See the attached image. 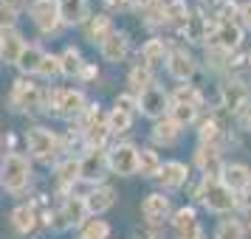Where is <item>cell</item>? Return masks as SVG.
Masks as SVG:
<instances>
[{
    "instance_id": "23",
    "label": "cell",
    "mask_w": 251,
    "mask_h": 239,
    "mask_svg": "<svg viewBox=\"0 0 251 239\" xmlns=\"http://www.w3.org/2000/svg\"><path fill=\"white\" fill-rule=\"evenodd\" d=\"M195 166L203 172V177H220L223 160H220V147L215 144H201L195 149Z\"/></svg>"
},
{
    "instance_id": "20",
    "label": "cell",
    "mask_w": 251,
    "mask_h": 239,
    "mask_svg": "<svg viewBox=\"0 0 251 239\" xmlns=\"http://www.w3.org/2000/svg\"><path fill=\"white\" fill-rule=\"evenodd\" d=\"M155 180H158V186L164 189V194L175 192V189L186 186V180H189V166H186L183 160H164Z\"/></svg>"
},
{
    "instance_id": "45",
    "label": "cell",
    "mask_w": 251,
    "mask_h": 239,
    "mask_svg": "<svg viewBox=\"0 0 251 239\" xmlns=\"http://www.w3.org/2000/svg\"><path fill=\"white\" fill-rule=\"evenodd\" d=\"M96 79H99V65L85 59V65H82V70H79V76H76V82H82V85H91V82H96Z\"/></svg>"
},
{
    "instance_id": "5",
    "label": "cell",
    "mask_w": 251,
    "mask_h": 239,
    "mask_svg": "<svg viewBox=\"0 0 251 239\" xmlns=\"http://www.w3.org/2000/svg\"><path fill=\"white\" fill-rule=\"evenodd\" d=\"M195 197L212 214H228V211H234V194L228 192L217 177H203L201 186H198V192H195Z\"/></svg>"
},
{
    "instance_id": "11",
    "label": "cell",
    "mask_w": 251,
    "mask_h": 239,
    "mask_svg": "<svg viewBox=\"0 0 251 239\" xmlns=\"http://www.w3.org/2000/svg\"><path fill=\"white\" fill-rule=\"evenodd\" d=\"M164 68H167V73H170L175 82H189L195 76V70H198V59H195L186 48L175 45V48H170Z\"/></svg>"
},
{
    "instance_id": "12",
    "label": "cell",
    "mask_w": 251,
    "mask_h": 239,
    "mask_svg": "<svg viewBox=\"0 0 251 239\" xmlns=\"http://www.w3.org/2000/svg\"><path fill=\"white\" fill-rule=\"evenodd\" d=\"M172 237L175 239H203V228L192 205H183L172 211Z\"/></svg>"
},
{
    "instance_id": "36",
    "label": "cell",
    "mask_w": 251,
    "mask_h": 239,
    "mask_svg": "<svg viewBox=\"0 0 251 239\" xmlns=\"http://www.w3.org/2000/svg\"><path fill=\"white\" fill-rule=\"evenodd\" d=\"M220 135H223V127H220V121H217L215 115H209V118H203V121L198 124V138H201V144H215V147H220Z\"/></svg>"
},
{
    "instance_id": "39",
    "label": "cell",
    "mask_w": 251,
    "mask_h": 239,
    "mask_svg": "<svg viewBox=\"0 0 251 239\" xmlns=\"http://www.w3.org/2000/svg\"><path fill=\"white\" fill-rule=\"evenodd\" d=\"M34 79H43V82L59 79V57H57V54H51V51L43 54V62H40V68H37Z\"/></svg>"
},
{
    "instance_id": "14",
    "label": "cell",
    "mask_w": 251,
    "mask_h": 239,
    "mask_svg": "<svg viewBox=\"0 0 251 239\" xmlns=\"http://www.w3.org/2000/svg\"><path fill=\"white\" fill-rule=\"evenodd\" d=\"M240 43H243V28H240L237 23H217L203 45L217 48V51H223V54H231V51L240 48Z\"/></svg>"
},
{
    "instance_id": "47",
    "label": "cell",
    "mask_w": 251,
    "mask_h": 239,
    "mask_svg": "<svg viewBox=\"0 0 251 239\" xmlns=\"http://www.w3.org/2000/svg\"><path fill=\"white\" fill-rule=\"evenodd\" d=\"M234 208H240V211H249V214H251V186H246L243 192L234 194Z\"/></svg>"
},
{
    "instance_id": "4",
    "label": "cell",
    "mask_w": 251,
    "mask_h": 239,
    "mask_svg": "<svg viewBox=\"0 0 251 239\" xmlns=\"http://www.w3.org/2000/svg\"><path fill=\"white\" fill-rule=\"evenodd\" d=\"M43 85H37L34 79H25V76H17L9 87V96H6V104L9 110L17 115H37L43 113Z\"/></svg>"
},
{
    "instance_id": "27",
    "label": "cell",
    "mask_w": 251,
    "mask_h": 239,
    "mask_svg": "<svg viewBox=\"0 0 251 239\" xmlns=\"http://www.w3.org/2000/svg\"><path fill=\"white\" fill-rule=\"evenodd\" d=\"M181 132H183L181 127L164 115V118H158V121L152 124L150 138H152V144H155V147H175V144H178V138H181Z\"/></svg>"
},
{
    "instance_id": "6",
    "label": "cell",
    "mask_w": 251,
    "mask_h": 239,
    "mask_svg": "<svg viewBox=\"0 0 251 239\" xmlns=\"http://www.w3.org/2000/svg\"><path fill=\"white\" fill-rule=\"evenodd\" d=\"M25 12L31 17L34 28L43 37H59L62 34V23L57 14V0H28Z\"/></svg>"
},
{
    "instance_id": "51",
    "label": "cell",
    "mask_w": 251,
    "mask_h": 239,
    "mask_svg": "<svg viewBox=\"0 0 251 239\" xmlns=\"http://www.w3.org/2000/svg\"><path fill=\"white\" fill-rule=\"evenodd\" d=\"M243 124H246V130L251 132V107H249V113L243 115Z\"/></svg>"
},
{
    "instance_id": "28",
    "label": "cell",
    "mask_w": 251,
    "mask_h": 239,
    "mask_svg": "<svg viewBox=\"0 0 251 239\" xmlns=\"http://www.w3.org/2000/svg\"><path fill=\"white\" fill-rule=\"evenodd\" d=\"M43 54H46V48L40 45V43H25L23 54H20L17 65H14V68L20 70V76H25V79H34L37 68H40V62H43Z\"/></svg>"
},
{
    "instance_id": "19",
    "label": "cell",
    "mask_w": 251,
    "mask_h": 239,
    "mask_svg": "<svg viewBox=\"0 0 251 239\" xmlns=\"http://www.w3.org/2000/svg\"><path fill=\"white\" fill-rule=\"evenodd\" d=\"M25 34L20 28H9V31H0V62L6 65V68H14L17 65V59L23 54L25 48Z\"/></svg>"
},
{
    "instance_id": "16",
    "label": "cell",
    "mask_w": 251,
    "mask_h": 239,
    "mask_svg": "<svg viewBox=\"0 0 251 239\" xmlns=\"http://www.w3.org/2000/svg\"><path fill=\"white\" fill-rule=\"evenodd\" d=\"M9 225L17 237H31L37 228H40V214L31 203H17L9 211Z\"/></svg>"
},
{
    "instance_id": "15",
    "label": "cell",
    "mask_w": 251,
    "mask_h": 239,
    "mask_svg": "<svg viewBox=\"0 0 251 239\" xmlns=\"http://www.w3.org/2000/svg\"><path fill=\"white\" fill-rule=\"evenodd\" d=\"M141 217L147 225H164V219L172 217V200L164 192H150L141 200Z\"/></svg>"
},
{
    "instance_id": "29",
    "label": "cell",
    "mask_w": 251,
    "mask_h": 239,
    "mask_svg": "<svg viewBox=\"0 0 251 239\" xmlns=\"http://www.w3.org/2000/svg\"><path fill=\"white\" fill-rule=\"evenodd\" d=\"M57 57H59V76H65V79H76L79 70H82V65H85L82 48L79 45H65Z\"/></svg>"
},
{
    "instance_id": "43",
    "label": "cell",
    "mask_w": 251,
    "mask_h": 239,
    "mask_svg": "<svg viewBox=\"0 0 251 239\" xmlns=\"http://www.w3.org/2000/svg\"><path fill=\"white\" fill-rule=\"evenodd\" d=\"M113 107H116V110H122V113H127V115H136L138 113L136 96H133V93H119V96L113 99Z\"/></svg>"
},
{
    "instance_id": "3",
    "label": "cell",
    "mask_w": 251,
    "mask_h": 239,
    "mask_svg": "<svg viewBox=\"0 0 251 239\" xmlns=\"http://www.w3.org/2000/svg\"><path fill=\"white\" fill-rule=\"evenodd\" d=\"M25 138V158L31 163H46V166H54L59 158H62V149H59V132H54L51 127L34 124L23 132Z\"/></svg>"
},
{
    "instance_id": "7",
    "label": "cell",
    "mask_w": 251,
    "mask_h": 239,
    "mask_svg": "<svg viewBox=\"0 0 251 239\" xmlns=\"http://www.w3.org/2000/svg\"><path fill=\"white\" fill-rule=\"evenodd\" d=\"M107 172L116 177H133L138 172V147L130 141L113 144L107 149Z\"/></svg>"
},
{
    "instance_id": "44",
    "label": "cell",
    "mask_w": 251,
    "mask_h": 239,
    "mask_svg": "<svg viewBox=\"0 0 251 239\" xmlns=\"http://www.w3.org/2000/svg\"><path fill=\"white\" fill-rule=\"evenodd\" d=\"M228 59H231V54H223L217 48H206V65H212L215 70L228 68Z\"/></svg>"
},
{
    "instance_id": "10",
    "label": "cell",
    "mask_w": 251,
    "mask_h": 239,
    "mask_svg": "<svg viewBox=\"0 0 251 239\" xmlns=\"http://www.w3.org/2000/svg\"><path fill=\"white\" fill-rule=\"evenodd\" d=\"M127 54H130V34H127L125 28H113V31L99 43V57H102V62H107V65L125 62Z\"/></svg>"
},
{
    "instance_id": "32",
    "label": "cell",
    "mask_w": 251,
    "mask_h": 239,
    "mask_svg": "<svg viewBox=\"0 0 251 239\" xmlns=\"http://www.w3.org/2000/svg\"><path fill=\"white\" fill-rule=\"evenodd\" d=\"M127 85H130V93H133V96H138L141 90H147L150 85H155V73H152V68H150V65L136 62L133 68L127 70Z\"/></svg>"
},
{
    "instance_id": "42",
    "label": "cell",
    "mask_w": 251,
    "mask_h": 239,
    "mask_svg": "<svg viewBox=\"0 0 251 239\" xmlns=\"http://www.w3.org/2000/svg\"><path fill=\"white\" fill-rule=\"evenodd\" d=\"M20 23V12L9 9L6 3H0V31H9V28H17Z\"/></svg>"
},
{
    "instance_id": "17",
    "label": "cell",
    "mask_w": 251,
    "mask_h": 239,
    "mask_svg": "<svg viewBox=\"0 0 251 239\" xmlns=\"http://www.w3.org/2000/svg\"><path fill=\"white\" fill-rule=\"evenodd\" d=\"M57 14L62 28H79L91 17V0H57Z\"/></svg>"
},
{
    "instance_id": "41",
    "label": "cell",
    "mask_w": 251,
    "mask_h": 239,
    "mask_svg": "<svg viewBox=\"0 0 251 239\" xmlns=\"http://www.w3.org/2000/svg\"><path fill=\"white\" fill-rule=\"evenodd\" d=\"M186 17H189V6H186V0H167V25L181 28V25L186 23Z\"/></svg>"
},
{
    "instance_id": "26",
    "label": "cell",
    "mask_w": 251,
    "mask_h": 239,
    "mask_svg": "<svg viewBox=\"0 0 251 239\" xmlns=\"http://www.w3.org/2000/svg\"><path fill=\"white\" fill-rule=\"evenodd\" d=\"M212 28H215V25L209 23L203 14H189L186 23H183L178 31H181V37L186 43H206L209 34H212Z\"/></svg>"
},
{
    "instance_id": "9",
    "label": "cell",
    "mask_w": 251,
    "mask_h": 239,
    "mask_svg": "<svg viewBox=\"0 0 251 239\" xmlns=\"http://www.w3.org/2000/svg\"><path fill=\"white\" fill-rule=\"evenodd\" d=\"M136 107H138V115H144L150 121H158L170 110V93L161 85H150L147 90H141L136 96Z\"/></svg>"
},
{
    "instance_id": "46",
    "label": "cell",
    "mask_w": 251,
    "mask_h": 239,
    "mask_svg": "<svg viewBox=\"0 0 251 239\" xmlns=\"http://www.w3.org/2000/svg\"><path fill=\"white\" fill-rule=\"evenodd\" d=\"M133 239H164V231H161V225H138L136 234H133Z\"/></svg>"
},
{
    "instance_id": "13",
    "label": "cell",
    "mask_w": 251,
    "mask_h": 239,
    "mask_svg": "<svg viewBox=\"0 0 251 239\" xmlns=\"http://www.w3.org/2000/svg\"><path fill=\"white\" fill-rule=\"evenodd\" d=\"M249 87H246V82L243 79H228L220 85V107L226 110L228 115L234 113H243L246 107H249Z\"/></svg>"
},
{
    "instance_id": "35",
    "label": "cell",
    "mask_w": 251,
    "mask_h": 239,
    "mask_svg": "<svg viewBox=\"0 0 251 239\" xmlns=\"http://www.w3.org/2000/svg\"><path fill=\"white\" fill-rule=\"evenodd\" d=\"M198 107H192V104H178V102H170V110H167V118L170 121H175V124L181 127H189V124H195L198 121Z\"/></svg>"
},
{
    "instance_id": "2",
    "label": "cell",
    "mask_w": 251,
    "mask_h": 239,
    "mask_svg": "<svg viewBox=\"0 0 251 239\" xmlns=\"http://www.w3.org/2000/svg\"><path fill=\"white\" fill-rule=\"evenodd\" d=\"M0 189L12 197H25L34 189V163L20 155V152H6L0 155Z\"/></svg>"
},
{
    "instance_id": "31",
    "label": "cell",
    "mask_w": 251,
    "mask_h": 239,
    "mask_svg": "<svg viewBox=\"0 0 251 239\" xmlns=\"http://www.w3.org/2000/svg\"><path fill=\"white\" fill-rule=\"evenodd\" d=\"M161 155H158V149L155 147H141L138 149V172L136 174H141L144 180H155L158 177V172H161Z\"/></svg>"
},
{
    "instance_id": "52",
    "label": "cell",
    "mask_w": 251,
    "mask_h": 239,
    "mask_svg": "<svg viewBox=\"0 0 251 239\" xmlns=\"http://www.w3.org/2000/svg\"><path fill=\"white\" fill-rule=\"evenodd\" d=\"M249 219H251V217H249ZM249 231H251V222H249Z\"/></svg>"
},
{
    "instance_id": "48",
    "label": "cell",
    "mask_w": 251,
    "mask_h": 239,
    "mask_svg": "<svg viewBox=\"0 0 251 239\" xmlns=\"http://www.w3.org/2000/svg\"><path fill=\"white\" fill-rule=\"evenodd\" d=\"M102 3L113 12H133V0H102Z\"/></svg>"
},
{
    "instance_id": "22",
    "label": "cell",
    "mask_w": 251,
    "mask_h": 239,
    "mask_svg": "<svg viewBox=\"0 0 251 239\" xmlns=\"http://www.w3.org/2000/svg\"><path fill=\"white\" fill-rule=\"evenodd\" d=\"M51 172H54V189H57L62 197L68 194V189L74 183L79 180V163H76V158H59L57 163L51 166Z\"/></svg>"
},
{
    "instance_id": "24",
    "label": "cell",
    "mask_w": 251,
    "mask_h": 239,
    "mask_svg": "<svg viewBox=\"0 0 251 239\" xmlns=\"http://www.w3.org/2000/svg\"><path fill=\"white\" fill-rule=\"evenodd\" d=\"M57 211H59V217L65 219L68 231H76V228L88 219V208H85V200H82V197H71V194H65V197L59 200Z\"/></svg>"
},
{
    "instance_id": "1",
    "label": "cell",
    "mask_w": 251,
    "mask_h": 239,
    "mask_svg": "<svg viewBox=\"0 0 251 239\" xmlns=\"http://www.w3.org/2000/svg\"><path fill=\"white\" fill-rule=\"evenodd\" d=\"M88 96L82 87H59V85H51L43 90V115H51V118H59V121H68L74 124L85 110H88Z\"/></svg>"
},
{
    "instance_id": "21",
    "label": "cell",
    "mask_w": 251,
    "mask_h": 239,
    "mask_svg": "<svg viewBox=\"0 0 251 239\" xmlns=\"http://www.w3.org/2000/svg\"><path fill=\"white\" fill-rule=\"evenodd\" d=\"M79 28H82V37H85L91 45L99 48V43H102L104 37L113 31L116 25H113V17H110L107 12H99V14H91V17L79 25Z\"/></svg>"
},
{
    "instance_id": "30",
    "label": "cell",
    "mask_w": 251,
    "mask_h": 239,
    "mask_svg": "<svg viewBox=\"0 0 251 239\" xmlns=\"http://www.w3.org/2000/svg\"><path fill=\"white\" fill-rule=\"evenodd\" d=\"M167 54H170L167 43H164L161 37H150L147 43L138 48V62H144L150 68H158V65L167 62Z\"/></svg>"
},
{
    "instance_id": "53",
    "label": "cell",
    "mask_w": 251,
    "mask_h": 239,
    "mask_svg": "<svg viewBox=\"0 0 251 239\" xmlns=\"http://www.w3.org/2000/svg\"><path fill=\"white\" fill-rule=\"evenodd\" d=\"M249 59H251V54H249Z\"/></svg>"
},
{
    "instance_id": "34",
    "label": "cell",
    "mask_w": 251,
    "mask_h": 239,
    "mask_svg": "<svg viewBox=\"0 0 251 239\" xmlns=\"http://www.w3.org/2000/svg\"><path fill=\"white\" fill-rule=\"evenodd\" d=\"M133 121H136V115H127L122 110H116V107H110L104 113V124L110 130V135H125V132H130L133 130Z\"/></svg>"
},
{
    "instance_id": "49",
    "label": "cell",
    "mask_w": 251,
    "mask_h": 239,
    "mask_svg": "<svg viewBox=\"0 0 251 239\" xmlns=\"http://www.w3.org/2000/svg\"><path fill=\"white\" fill-rule=\"evenodd\" d=\"M240 17H243V25H246V28H251V0L240 6Z\"/></svg>"
},
{
    "instance_id": "25",
    "label": "cell",
    "mask_w": 251,
    "mask_h": 239,
    "mask_svg": "<svg viewBox=\"0 0 251 239\" xmlns=\"http://www.w3.org/2000/svg\"><path fill=\"white\" fill-rule=\"evenodd\" d=\"M217 180L223 183L231 194H237V192H243L246 186H251V169L243 166V163H223Z\"/></svg>"
},
{
    "instance_id": "37",
    "label": "cell",
    "mask_w": 251,
    "mask_h": 239,
    "mask_svg": "<svg viewBox=\"0 0 251 239\" xmlns=\"http://www.w3.org/2000/svg\"><path fill=\"white\" fill-rule=\"evenodd\" d=\"M170 102H178V104H192V107H203V96L195 85H178L175 93H170Z\"/></svg>"
},
{
    "instance_id": "38",
    "label": "cell",
    "mask_w": 251,
    "mask_h": 239,
    "mask_svg": "<svg viewBox=\"0 0 251 239\" xmlns=\"http://www.w3.org/2000/svg\"><path fill=\"white\" fill-rule=\"evenodd\" d=\"M138 14L144 17V25H150V28L167 25V0H155V3H150L147 9Z\"/></svg>"
},
{
    "instance_id": "33",
    "label": "cell",
    "mask_w": 251,
    "mask_h": 239,
    "mask_svg": "<svg viewBox=\"0 0 251 239\" xmlns=\"http://www.w3.org/2000/svg\"><path fill=\"white\" fill-rule=\"evenodd\" d=\"M113 228L102 217H88L79 228H76V239H110Z\"/></svg>"
},
{
    "instance_id": "18",
    "label": "cell",
    "mask_w": 251,
    "mask_h": 239,
    "mask_svg": "<svg viewBox=\"0 0 251 239\" xmlns=\"http://www.w3.org/2000/svg\"><path fill=\"white\" fill-rule=\"evenodd\" d=\"M116 200H119V192H116L110 183H99V186H93L91 194L85 197L88 217H102V214H107V211L116 205Z\"/></svg>"
},
{
    "instance_id": "8",
    "label": "cell",
    "mask_w": 251,
    "mask_h": 239,
    "mask_svg": "<svg viewBox=\"0 0 251 239\" xmlns=\"http://www.w3.org/2000/svg\"><path fill=\"white\" fill-rule=\"evenodd\" d=\"M76 163H79V180L82 183L99 186L110 174L107 172V149H82V155L76 158Z\"/></svg>"
},
{
    "instance_id": "54",
    "label": "cell",
    "mask_w": 251,
    "mask_h": 239,
    "mask_svg": "<svg viewBox=\"0 0 251 239\" xmlns=\"http://www.w3.org/2000/svg\"><path fill=\"white\" fill-rule=\"evenodd\" d=\"M0 118H3V115H0Z\"/></svg>"
},
{
    "instance_id": "40",
    "label": "cell",
    "mask_w": 251,
    "mask_h": 239,
    "mask_svg": "<svg viewBox=\"0 0 251 239\" xmlns=\"http://www.w3.org/2000/svg\"><path fill=\"white\" fill-rule=\"evenodd\" d=\"M215 239H246V225L240 219H220L215 228Z\"/></svg>"
},
{
    "instance_id": "50",
    "label": "cell",
    "mask_w": 251,
    "mask_h": 239,
    "mask_svg": "<svg viewBox=\"0 0 251 239\" xmlns=\"http://www.w3.org/2000/svg\"><path fill=\"white\" fill-rule=\"evenodd\" d=\"M150 3H155V0H133V9H136V12H144Z\"/></svg>"
}]
</instances>
